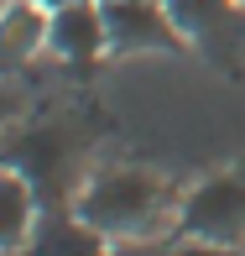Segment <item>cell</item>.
<instances>
[{"label":"cell","instance_id":"10","mask_svg":"<svg viewBox=\"0 0 245 256\" xmlns=\"http://www.w3.org/2000/svg\"><path fill=\"white\" fill-rule=\"evenodd\" d=\"M167 256H230L225 246H209V240H198V246H178V251H167Z\"/></svg>","mask_w":245,"mask_h":256},{"label":"cell","instance_id":"1","mask_svg":"<svg viewBox=\"0 0 245 256\" xmlns=\"http://www.w3.org/2000/svg\"><path fill=\"white\" fill-rule=\"evenodd\" d=\"M167 209V188H162L151 172H104L99 183H89L84 199H78V220L99 230V236H141L162 220Z\"/></svg>","mask_w":245,"mask_h":256},{"label":"cell","instance_id":"12","mask_svg":"<svg viewBox=\"0 0 245 256\" xmlns=\"http://www.w3.org/2000/svg\"><path fill=\"white\" fill-rule=\"evenodd\" d=\"M115 256H167L162 246H125V251H115Z\"/></svg>","mask_w":245,"mask_h":256},{"label":"cell","instance_id":"7","mask_svg":"<svg viewBox=\"0 0 245 256\" xmlns=\"http://www.w3.org/2000/svg\"><path fill=\"white\" fill-rule=\"evenodd\" d=\"M21 256H104V236L89 220L52 214V220H42V225L31 230V240H26Z\"/></svg>","mask_w":245,"mask_h":256},{"label":"cell","instance_id":"4","mask_svg":"<svg viewBox=\"0 0 245 256\" xmlns=\"http://www.w3.org/2000/svg\"><path fill=\"white\" fill-rule=\"evenodd\" d=\"M104 37L120 52H141V48H183V32L172 26L167 6H151V0H104Z\"/></svg>","mask_w":245,"mask_h":256},{"label":"cell","instance_id":"8","mask_svg":"<svg viewBox=\"0 0 245 256\" xmlns=\"http://www.w3.org/2000/svg\"><path fill=\"white\" fill-rule=\"evenodd\" d=\"M42 42H47V16H42L37 0H26V6H5V16H0V74L21 68Z\"/></svg>","mask_w":245,"mask_h":256},{"label":"cell","instance_id":"3","mask_svg":"<svg viewBox=\"0 0 245 256\" xmlns=\"http://www.w3.org/2000/svg\"><path fill=\"white\" fill-rule=\"evenodd\" d=\"M183 230L209 246H235L245 236V183L240 178H209L183 204Z\"/></svg>","mask_w":245,"mask_h":256},{"label":"cell","instance_id":"13","mask_svg":"<svg viewBox=\"0 0 245 256\" xmlns=\"http://www.w3.org/2000/svg\"><path fill=\"white\" fill-rule=\"evenodd\" d=\"M42 10H63V6H78V0H37Z\"/></svg>","mask_w":245,"mask_h":256},{"label":"cell","instance_id":"5","mask_svg":"<svg viewBox=\"0 0 245 256\" xmlns=\"http://www.w3.org/2000/svg\"><path fill=\"white\" fill-rule=\"evenodd\" d=\"M172 16V26L183 32L188 42H198L204 52L225 58L245 42V16L235 0H162Z\"/></svg>","mask_w":245,"mask_h":256},{"label":"cell","instance_id":"11","mask_svg":"<svg viewBox=\"0 0 245 256\" xmlns=\"http://www.w3.org/2000/svg\"><path fill=\"white\" fill-rule=\"evenodd\" d=\"M16 104H21V94H16V89H5V84H0V126H5L10 115H16Z\"/></svg>","mask_w":245,"mask_h":256},{"label":"cell","instance_id":"6","mask_svg":"<svg viewBox=\"0 0 245 256\" xmlns=\"http://www.w3.org/2000/svg\"><path fill=\"white\" fill-rule=\"evenodd\" d=\"M47 48L57 58H68V63H89L99 48H110V37H104V10L94 0L47 10Z\"/></svg>","mask_w":245,"mask_h":256},{"label":"cell","instance_id":"9","mask_svg":"<svg viewBox=\"0 0 245 256\" xmlns=\"http://www.w3.org/2000/svg\"><path fill=\"white\" fill-rule=\"evenodd\" d=\"M31 209H37V188L21 172H0V251H16L31 236Z\"/></svg>","mask_w":245,"mask_h":256},{"label":"cell","instance_id":"2","mask_svg":"<svg viewBox=\"0 0 245 256\" xmlns=\"http://www.w3.org/2000/svg\"><path fill=\"white\" fill-rule=\"evenodd\" d=\"M73 157H78V142L68 126H31V131H21L5 146L10 172H21L37 188V199H57L63 194L68 172H73Z\"/></svg>","mask_w":245,"mask_h":256}]
</instances>
